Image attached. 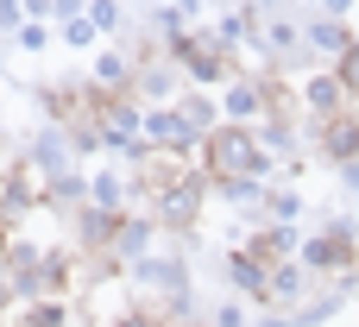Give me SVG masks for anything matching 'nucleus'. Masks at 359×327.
Returning a JSON list of instances; mask_svg holds the SVG:
<instances>
[{"label": "nucleus", "instance_id": "obj_2", "mask_svg": "<svg viewBox=\"0 0 359 327\" xmlns=\"http://www.w3.org/2000/svg\"><path fill=\"white\" fill-rule=\"evenodd\" d=\"M259 139L246 132V126H215L208 139H202V176H221V183H246V176H259Z\"/></svg>", "mask_w": 359, "mask_h": 327}, {"label": "nucleus", "instance_id": "obj_3", "mask_svg": "<svg viewBox=\"0 0 359 327\" xmlns=\"http://www.w3.org/2000/svg\"><path fill=\"white\" fill-rule=\"evenodd\" d=\"M322 145L334 151V158H347L359 145V113H328V132H322Z\"/></svg>", "mask_w": 359, "mask_h": 327}, {"label": "nucleus", "instance_id": "obj_5", "mask_svg": "<svg viewBox=\"0 0 359 327\" xmlns=\"http://www.w3.org/2000/svg\"><path fill=\"white\" fill-rule=\"evenodd\" d=\"M334 88H341L347 101H353V95H359V44H353V50H347V57H341V69H334Z\"/></svg>", "mask_w": 359, "mask_h": 327}, {"label": "nucleus", "instance_id": "obj_4", "mask_svg": "<svg viewBox=\"0 0 359 327\" xmlns=\"http://www.w3.org/2000/svg\"><path fill=\"white\" fill-rule=\"evenodd\" d=\"M278 258H284V239H278V233H265V239H252V246L240 252L246 271H278Z\"/></svg>", "mask_w": 359, "mask_h": 327}, {"label": "nucleus", "instance_id": "obj_1", "mask_svg": "<svg viewBox=\"0 0 359 327\" xmlns=\"http://www.w3.org/2000/svg\"><path fill=\"white\" fill-rule=\"evenodd\" d=\"M133 189H139L145 214H158V221H170V227H189L196 208H202V164H189V158H177V151H151V158L139 164Z\"/></svg>", "mask_w": 359, "mask_h": 327}]
</instances>
